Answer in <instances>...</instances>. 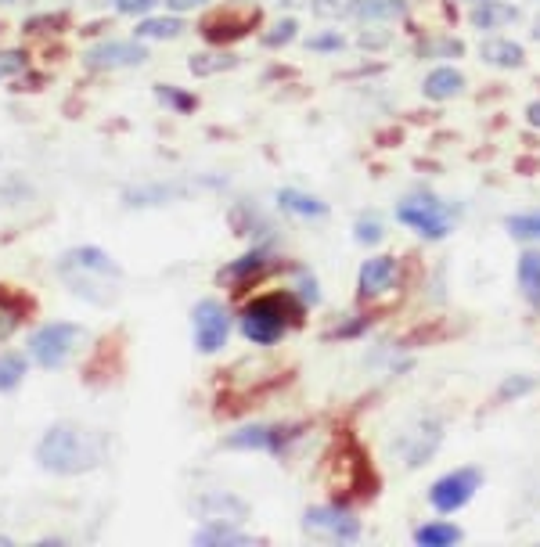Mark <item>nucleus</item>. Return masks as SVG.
I'll list each match as a JSON object with an SVG mask.
<instances>
[{
  "mask_svg": "<svg viewBox=\"0 0 540 547\" xmlns=\"http://www.w3.org/2000/svg\"><path fill=\"white\" fill-rule=\"evenodd\" d=\"M26 378V360L18 353H0V393H11Z\"/></svg>",
  "mask_w": 540,
  "mask_h": 547,
  "instance_id": "27",
  "label": "nucleus"
},
{
  "mask_svg": "<svg viewBox=\"0 0 540 547\" xmlns=\"http://www.w3.org/2000/svg\"><path fill=\"white\" fill-rule=\"evenodd\" d=\"M198 512H206L209 519L231 522V512L238 515V519H242V515L249 512V508H245V504L238 501V497H231V494H209V497H202V501H198Z\"/></svg>",
  "mask_w": 540,
  "mask_h": 547,
  "instance_id": "23",
  "label": "nucleus"
},
{
  "mask_svg": "<svg viewBox=\"0 0 540 547\" xmlns=\"http://www.w3.org/2000/svg\"><path fill=\"white\" fill-rule=\"evenodd\" d=\"M105 450L108 440L101 432L62 422L47 429L44 440L36 443V461H40L44 472H54V476H83V472L105 461Z\"/></svg>",
  "mask_w": 540,
  "mask_h": 547,
  "instance_id": "1",
  "label": "nucleus"
},
{
  "mask_svg": "<svg viewBox=\"0 0 540 547\" xmlns=\"http://www.w3.org/2000/svg\"><path fill=\"white\" fill-rule=\"evenodd\" d=\"M231 335V314L220 299H202L195 306V346L202 353H216L227 346Z\"/></svg>",
  "mask_w": 540,
  "mask_h": 547,
  "instance_id": "6",
  "label": "nucleus"
},
{
  "mask_svg": "<svg viewBox=\"0 0 540 547\" xmlns=\"http://www.w3.org/2000/svg\"><path fill=\"white\" fill-rule=\"evenodd\" d=\"M180 33V18H144L137 26V36L144 40H173Z\"/></svg>",
  "mask_w": 540,
  "mask_h": 547,
  "instance_id": "28",
  "label": "nucleus"
},
{
  "mask_svg": "<svg viewBox=\"0 0 540 547\" xmlns=\"http://www.w3.org/2000/svg\"><path fill=\"white\" fill-rule=\"evenodd\" d=\"M299 288H303V296H306V299H317V296H321V292H317L314 281H310V278H303V285H299Z\"/></svg>",
  "mask_w": 540,
  "mask_h": 547,
  "instance_id": "42",
  "label": "nucleus"
},
{
  "mask_svg": "<svg viewBox=\"0 0 540 547\" xmlns=\"http://www.w3.org/2000/svg\"><path fill=\"white\" fill-rule=\"evenodd\" d=\"M353 15L360 22H389V18L407 15V0H360Z\"/></svg>",
  "mask_w": 540,
  "mask_h": 547,
  "instance_id": "21",
  "label": "nucleus"
},
{
  "mask_svg": "<svg viewBox=\"0 0 540 547\" xmlns=\"http://www.w3.org/2000/svg\"><path fill=\"white\" fill-rule=\"evenodd\" d=\"M296 436V429H285V425H249V429H238L234 436H227V447L231 450H267V454H278L288 440Z\"/></svg>",
  "mask_w": 540,
  "mask_h": 547,
  "instance_id": "12",
  "label": "nucleus"
},
{
  "mask_svg": "<svg viewBox=\"0 0 540 547\" xmlns=\"http://www.w3.org/2000/svg\"><path fill=\"white\" fill-rule=\"evenodd\" d=\"M33 299L26 292H15L11 285H0V342L11 339V335L22 328L29 314H33Z\"/></svg>",
  "mask_w": 540,
  "mask_h": 547,
  "instance_id": "13",
  "label": "nucleus"
},
{
  "mask_svg": "<svg viewBox=\"0 0 540 547\" xmlns=\"http://www.w3.org/2000/svg\"><path fill=\"white\" fill-rule=\"evenodd\" d=\"M278 202H281V209H288V213H296V216H324L328 213V206H324L321 198L306 195V191H296V188L278 191Z\"/></svg>",
  "mask_w": 540,
  "mask_h": 547,
  "instance_id": "22",
  "label": "nucleus"
},
{
  "mask_svg": "<svg viewBox=\"0 0 540 547\" xmlns=\"http://www.w3.org/2000/svg\"><path fill=\"white\" fill-rule=\"evenodd\" d=\"M418 54H422V58H429V54L458 58V54H465V44H461V40H425V44L418 47Z\"/></svg>",
  "mask_w": 540,
  "mask_h": 547,
  "instance_id": "32",
  "label": "nucleus"
},
{
  "mask_svg": "<svg viewBox=\"0 0 540 547\" xmlns=\"http://www.w3.org/2000/svg\"><path fill=\"white\" fill-rule=\"evenodd\" d=\"M306 47H310V51H339V47H346V40H342L339 33H324V36H310Z\"/></svg>",
  "mask_w": 540,
  "mask_h": 547,
  "instance_id": "37",
  "label": "nucleus"
},
{
  "mask_svg": "<svg viewBox=\"0 0 540 547\" xmlns=\"http://www.w3.org/2000/svg\"><path fill=\"white\" fill-rule=\"evenodd\" d=\"M65 26V15H36L26 22V33H54Z\"/></svg>",
  "mask_w": 540,
  "mask_h": 547,
  "instance_id": "34",
  "label": "nucleus"
},
{
  "mask_svg": "<svg viewBox=\"0 0 540 547\" xmlns=\"http://www.w3.org/2000/svg\"><path fill=\"white\" fill-rule=\"evenodd\" d=\"M479 490V472L476 468H458V472H450L443 476L440 483H432L429 490V501L436 512H458L472 501V494Z\"/></svg>",
  "mask_w": 540,
  "mask_h": 547,
  "instance_id": "7",
  "label": "nucleus"
},
{
  "mask_svg": "<svg viewBox=\"0 0 540 547\" xmlns=\"http://www.w3.org/2000/svg\"><path fill=\"white\" fill-rule=\"evenodd\" d=\"M87 339L80 324H69V321H58V324H44L40 332L29 339V357L40 364V368L54 371V368H65L69 357L80 350V342Z\"/></svg>",
  "mask_w": 540,
  "mask_h": 547,
  "instance_id": "4",
  "label": "nucleus"
},
{
  "mask_svg": "<svg viewBox=\"0 0 540 547\" xmlns=\"http://www.w3.org/2000/svg\"><path fill=\"white\" fill-rule=\"evenodd\" d=\"M306 533H317V537H328V540H357L360 526L346 508H310L303 519Z\"/></svg>",
  "mask_w": 540,
  "mask_h": 547,
  "instance_id": "10",
  "label": "nucleus"
},
{
  "mask_svg": "<svg viewBox=\"0 0 540 547\" xmlns=\"http://www.w3.org/2000/svg\"><path fill=\"white\" fill-rule=\"evenodd\" d=\"M299 321L303 317H299V303L292 292H270V296L252 299L242 310V332L256 346H274Z\"/></svg>",
  "mask_w": 540,
  "mask_h": 547,
  "instance_id": "3",
  "label": "nucleus"
},
{
  "mask_svg": "<svg viewBox=\"0 0 540 547\" xmlns=\"http://www.w3.org/2000/svg\"><path fill=\"white\" fill-rule=\"evenodd\" d=\"M152 4H159V0H119V11H123V15H141V11H148Z\"/></svg>",
  "mask_w": 540,
  "mask_h": 547,
  "instance_id": "39",
  "label": "nucleus"
},
{
  "mask_svg": "<svg viewBox=\"0 0 540 547\" xmlns=\"http://www.w3.org/2000/svg\"><path fill=\"white\" fill-rule=\"evenodd\" d=\"M29 65V54L26 51H0V80H8V76H18V72Z\"/></svg>",
  "mask_w": 540,
  "mask_h": 547,
  "instance_id": "31",
  "label": "nucleus"
},
{
  "mask_svg": "<svg viewBox=\"0 0 540 547\" xmlns=\"http://www.w3.org/2000/svg\"><path fill=\"white\" fill-rule=\"evenodd\" d=\"M357 242L360 245L382 242V224H378V220H371V216H364V220L357 224Z\"/></svg>",
  "mask_w": 540,
  "mask_h": 547,
  "instance_id": "35",
  "label": "nucleus"
},
{
  "mask_svg": "<svg viewBox=\"0 0 540 547\" xmlns=\"http://www.w3.org/2000/svg\"><path fill=\"white\" fill-rule=\"evenodd\" d=\"M396 220L418 231L422 238H443L450 231V209L436 198H404L396 206Z\"/></svg>",
  "mask_w": 540,
  "mask_h": 547,
  "instance_id": "5",
  "label": "nucleus"
},
{
  "mask_svg": "<svg viewBox=\"0 0 540 547\" xmlns=\"http://www.w3.org/2000/svg\"><path fill=\"white\" fill-rule=\"evenodd\" d=\"M58 278L72 288V296L87 299L94 306H112L119 296V267L116 260L108 256L98 245H80V249H69L58 260Z\"/></svg>",
  "mask_w": 540,
  "mask_h": 547,
  "instance_id": "2",
  "label": "nucleus"
},
{
  "mask_svg": "<svg viewBox=\"0 0 540 547\" xmlns=\"http://www.w3.org/2000/svg\"><path fill=\"white\" fill-rule=\"evenodd\" d=\"M263 270H267V256H263V252H249V256H242V260H234L231 267H227V278L245 285V281L260 278Z\"/></svg>",
  "mask_w": 540,
  "mask_h": 547,
  "instance_id": "26",
  "label": "nucleus"
},
{
  "mask_svg": "<svg viewBox=\"0 0 540 547\" xmlns=\"http://www.w3.org/2000/svg\"><path fill=\"white\" fill-rule=\"evenodd\" d=\"M231 65H234V58H224V54H216V62H206L202 54H198V58H191V72H195V76H209V72L231 69Z\"/></svg>",
  "mask_w": 540,
  "mask_h": 547,
  "instance_id": "33",
  "label": "nucleus"
},
{
  "mask_svg": "<svg viewBox=\"0 0 540 547\" xmlns=\"http://www.w3.org/2000/svg\"><path fill=\"white\" fill-rule=\"evenodd\" d=\"M191 184H148V188L126 191V206H166L173 198H184Z\"/></svg>",
  "mask_w": 540,
  "mask_h": 547,
  "instance_id": "15",
  "label": "nucleus"
},
{
  "mask_svg": "<svg viewBox=\"0 0 540 547\" xmlns=\"http://www.w3.org/2000/svg\"><path fill=\"white\" fill-rule=\"evenodd\" d=\"M119 350V339L116 335H108L105 342H101V350L90 357V364H87V382H94V386H105V382H112V378H119L116 371H119V360H108L112 353Z\"/></svg>",
  "mask_w": 540,
  "mask_h": 547,
  "instance_id": "16",
  "label": "nucleus"
},
{
  "mask_svg": "<svg viewBox=\"0 0 540 547\" xmlns=\"http://www.w3.org/2000/svg\"><path fill=\"white\" fill-rule=\"evenodd\" d=\"M155 94H159L162 105L177 108V112H195V98H191V94H184V90H173V87H166V83H159V87H155Z\"/></svg>",
  "mask_w": 540,
  "mask_h": 547,
  "instance_id": "30",
  "label": "nucleus"
},
{
  "mask_svg": "<svg viewBox=\"0 0 540 547\" xmlns=\"http://www.w3.org/2000/svg\"><path fill=\"white\" fill-rule=\"evenodd\" d=\"M533 389V382L530 378H508L501 386V400H508V396H519V393H530Z\"/></svg>",
  "mask_w": 540,
  "mask_h": 547,
  "instance_id": "38",
  "label": "nucleus"
},
{
  "mask_svg": "<svg viewBox=\"0 0 540 547\" xmlns=\"http://www.w3.org/2000/svg\"><path fill=\"white\" fill-rule=\"evenodd\" d=\"M256 26H260V11H245V15H238V11H216V15H209L202 22V36H206L209 44H231V40L249 36Z\"/></svg>",
  "mask_w": 540,
  "mask_h": 547,
  "instance_id": "9",
  "label": "nucleus"
},
{
  "mask_svg": "<svg viewBox=\"0 0 540 547\" xmlns=\"http://www.w3.org/2000/svg\"><path fill=\"white\" fill-rule=\"evenodd\" d=\"M519 288L530 303H540V252L519 256Z\"/></svg>",
  "mask_w": 540,
  "mask_h": 547,
  "instance_id": "24",
  "label": "nucleus"
},
{
  "mask_svg": "<svg viewBox=\"0 0 540 547\" xmlns=\"http://www.w3.org/2000/svg\"><path fill=\"white\" fill-rule=\"evenodd\" d=\"M292 36H296V22L288 18V22H278V26H274V33L263 36V44H267V47H281V44H288Z\"/></svg>",
  "mask_w": 540,
  "mask_h": 547,
  "instance_id": "36",
  "label": "nucleus"
},
{
  "mask_svg": "<svg viewBox=\"0 0 540 547\" xmlns=\"http://www.w3.org/2000/svg\"><path fill=\"white\" fill-rule=\"evenodd\" d=\"M443 432H440V422H418L414 429H407L400 440L393 443V450L400 454V458L407 461L411 468L425 465V461L436 454V447H440Z\"/></svg>",
  "mask_w": 540,
  "mask_h": 547,
  "instance_id": "8",
  "label": "nucleus"
},
{
  "mask_svg": "<svg viewBox=\"0 0 540 547\" xmlns=\"http://www.w3.org/2000/svg\"><path fill=\"white\" fill-rule=\"evenodd\" d=\"M414 540L422 547H450L461 540V530L458 526H447V522H432V526H422V530L414 533Z\"/></svg>",
  "mask_w": 540,
  "mask_h": 547,
  "instance_id": "25",
  "label": "nucleus"
},
{
  "mask_svg": "<svg viewBox=\"0 0 540 547\" xmlns=\"http://www.w3.org/2000/svg\"><path fill=\"white\" fill-rule=\"evenodd\" d=\"M533 40H540V15H537V22H533Z\"/></svg>",
  "mask_w": 540,
  "mask_h": 547,
  "instance_id": "43",
  "label": "nucleus"
},
{
  "mask_svg": "<svg viewBox=\"0 0 540 547\" xmlns=\"http://www.w3.org/2000/svg\"><path fill=\"white\" fill-rule=\"evenodd\" d=\"M526 119H530V126H537L540 130V101H533V105L526 108Z\"/></svg>",
  "mask_w": 540,
  "mask_h": 547,
  "instance_id": "41",
  "label": "nucleus"
},
{
  "mask_svg": "<svg viewBox=\"0 0 540 547\" xmlns=\"http://www.w3.org/2000/svg\"><path fill=\"white\" fill-rule=\"evenodd\" d=\"M396 281V260L393 256H375L360 267V296L371 299V296H382L386 288H393Z\"/></svg>",
  "mask_w": 540,
  "mask_h": 547,
  "instance_id": "14",
  "label": "nucleus"
},
{
  "mask_svg": "<svg viewBox=\"0 0 540 547\" xmlns=\"http://www.w3.org/2000/svg\"><path fill=\"white\" fill-rule=\"evenodd\" d=\"M0 4H11V0H0Z\"/></svg>",
  "mask_w": 540,
  "mask_h": 547,
  "instance_id": "44",
  "label": "nucleus"
},
{
  "mask_svg": "<svg viewBox=\"0 0 540 547\" xmlns=\"http://www.w3.org/2000/svg\"><path fill=\"white\" fill-rule=\"evenodd\" d=\"M144 58H148V51L137 40H105V44L87 51L90 69H134Z\"/></svg>",
  "mask_w": 540,
  "mask_h": 547,
  "instance_id": "11",
  "label": "nucleus"
},
{
  "mask_svg": "<svg viewBox=\"0 0 540 547\" xmlns=\"http://www.w3.org/2000/svg\"><path fill=\"white\" fill-rule=\"evenodd\" d=\"M483 62L497 65V69H519V65L526 62V54H522V47L512 44V40H486Z\"/></svg>",
  "mask_w": 540,
  "mask_h": 547,
  "instance_id": "20",
  "label": "nucleus"
},
{
  "mask_svg": "<svg viewBox=\"0 0 540 547\" xmlns=\"http://www.w3.org/2000/svg\"><path fill=\"white\" fill-rule=\"evenodd\" d=\"M389 36L386 33H364L360 36V47H386Z\"/></svg>",
  "mask_w": 540,
  "mask_h": 547,
  "instance_id": "40",
  "label": "nucleus"
},
{
  "mask_svg": "<svg viewBox=\"0 0 540 547\" xmlns=\"http://www.w3.org/2000/svg\"><path fill=\"white\" fill-rule=\"evenodd\" d=\"M519 18V8L512 4H501V0H483L476 11H472V26L476 29H497V26H508Z\"/></svg>",
  "mask_w": 540,
  "mask_h": 547,
  "instance_id": "19",
  "label": "nucleus"
},
{
  "mask_svg": "<svg viewBox=\"0 0 540 547\" xmlns=\"http://www.w3.org/2000/svg\"><path fill=\"white\" fill-rule=\"evenodd\" d=\"M461 87H465V76L458 69H432L425 76V94L432 101H447V98H458Z\"/></svg>",
  "mask_w": 540,
  "mask_h": 547,
  "instance_id": "17",
  "label": "nucleus"
},
{
  "mask_svg": "<svg viewBox=\"0 0 540 547\" xmlns=\"http://www.w3.org/2000/svg\"><path fill=\"white\" fill-rule=\"evenodd\" d=\"M195 544H206V547H231V544H252V537L238 533L231 522L224 519H209V526L195 533Z\"/></svg>",
  "mask_w": 540,
  "mask_h": 547,
  "instance_id": "18",
  "label": "nucleus"
},
{
  "mask_svg": "<svg viewBox=\"0 0 540 547\" xmlns=\"http://www.w3.org/2000/svg\"><path fill=\"white\" fill-rule=\"evenodd\" d=\"M508 231L522 242H540V213H522V216H508Z\"/></svg>",
  "mask_w": 540,
  "mask_h": 547,
  "instance_id": "29",
  "label": "nucleus"
}]
</instances>
